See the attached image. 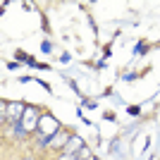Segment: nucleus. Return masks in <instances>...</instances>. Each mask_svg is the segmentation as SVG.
Instances as JSON below:
<instances>
[{
  "label": "nucleus",
  "mask_w": 160,
  "mask_h": 160,
  "mask_svg": "<svg viewBox=\"0 0 160 160\" xmlns=\"http://www.w3.org/2000/svg\"><path fill=\"white\" fill-rule=\"evenodd\" d=\"M81 148H84V146H81V139H79V136H72V139L67 141L65 151H67V153H77V151H81Z\"/></svg>",
  "instance_id": "nucleus-4"
},
{
  "label": "nucleus",
  "mask_w": 160,
  "mask_h": 160,
  "mask_svg": "<svg viewBox=\"0 0 160 160\" xmlns=\"http://www.w3.org/2000/svg\"><path fill=\"white\" fill-rule=\"evenodd\" d=\"M24 110H27V108L22 105V103H7V117L12 120V124H22Z\"/></svg>",
  "instance_id": "nucleus-3"
},
{
  "label": "nucleus",
  "mask_w": 160,
  "mask_h": 160,
  "mask_svg": "<svg viewBox=\"0 0 160 160\" xmlns=\"http://www.w3.org/2000/svg\"><path fill=\"white\" fill-rule=\"evenodd\" d=\"M58 132H60V122L55 120L53 115L41 117V122H38V134H43V136H48V139H53Z\"/></svg>",
  "instance_id": "nucleus-1"
},
{
  "label": "nucleus",
  "mask_w": 160,
  "mask_h": 160,
  "mask_svg": "<svg viewBox=\"0 0 160 160\" xmlns=\"http://www.w3.org/2000/svg\"><path fill=\"white\" fill-rule=\"evenodd\" d=\"M24 160H33V158H24Z\"/></svg>",
  "instance_id": "nucleus-8"
},
{
  "label": "nucleus",
  "mask_w": 160,
  "mask_h": 160,
  "mask_svg": "<svg viewBox=\"0 0 160 160\" xmlns=\"http://www.w3.org/2000/svg\"><path fill=\"white\" fill-rule=\"evenodd\" d=\"M62 139H65V136H62V134L58 132V134H55V136H53V146H55V148H60V146H65V143H62ZM65 141H67V139H65Z\"/></svg>",
  "instance_id": "nucleus-5"
},
{
  "label": "nucleus",
  "mask_w": 160,
  "mask_h": 160,
  "mask_svg": "<svg viewBox=\"0 0 160 160\" xmlns=\"http://www.w3.org/2000/svg\"><path fill=\"white\" fill-rule=\"evenodd\" d=\"M12 127H14V136H19V139L24 136V134H27V129L22 127V124H12Z\"/></svg>",
  "instance_id": "nucleus-6"
},
{
  "label": "nucleus",
  "mask_w": 160,
  "mask_h": 160,
  "mask_svg": "<svg viewBox=\"0 0 160 160\" xmlns=\"http://www.w3.org/2000/svg\"><path fill=\"white\" fill-rule=\"evenodd\" d=\"M38 122H41L38 110L33 105H29L27 110H24V117H22V127L27 129V132H38Z\"/></svg>",
  "instance_id": "nucleus-2"
},
{
  "label": "nucleus",
  "mask_w": 160,
  "mask_h": 160,
  "mask_svg": "<svg viewBox=\"0 0 160 160\" xmlns=\"http://www.w3.org/2000/svg\"><path fill=\"white\" fill-rule=\"evenodd\" d=\"M60 160H77V155H74V153H65Z\"/></svg>",
  "instance_id": "nucleus-7"
}]
</instances>
